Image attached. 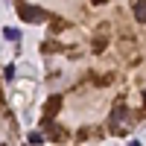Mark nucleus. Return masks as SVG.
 Segmentation results:
<instances>
[{
    "label": "nucleus",
    "mask_w": 146,
    "mask_h": 146,
    "mask_svg": "<svg viewBox=\"0 0 146 146\" xmlns=\"http://www.w3.org/2000/svg\"><path fill=\"white\" fill-rule=\"evenodd\" d=\"M129 123H131L129 108L126 105H117L114 111H111V131H114V135H123V131L129 129Z\"/></svg>",
    "instance_id": "obj_1"
},
{
    "label": "nucleus",
    "mask_w": 146,
    "mask_h": 146,
    "mask_svg": "<svg viewBox=\"0 0 146 146\" xmlns=\"http://www.w3.org/2000/svg\"><path fill=\"white\" fill-rule=\"evenodd\" d=\"M21 18L23 21H29V23H41L47 18V12L41 6H27V3H21Z\"/></svg>",
    "instance_id": "obj_2"
},
{
    "label": "nucleus",
    "mask_w": 146,
    "mask_h": 146,
    "mask_svg": "<svg viewBox=\"0 0 146 146\" xmlns=\"http://www.w3.org/2000/svg\"><path fill=\"white\" fill-rule=\"evenodd\" d=\"M135 18L140 23H146V0H137V3H135Z\"/></svg>",
    "instance_id": "obj_3"
},
{
    "label": "nucleus",
    "mask_w": 146,
    "mask_h": 146,
    "mask_svg": "<svg viewBox=\"0 0 146 146\" xmlns=\"http://www.w3.org/2000/svg\"><path fill=\"white\" fill-rule=\"evenodd\" d=\"M6 38L15 41V38H21V32H18V29H6Z\"/></svg>",
    "instance_id": "obj_4"
},
{
    "label": "nucleus",
    "mask_w": 146,
    "mask_h": 146,
    "mask_svg": "<svg viewBox=\"0 0 146 146\" xmlns=\"http://www.w3.org/2000/svg\"><path fill=\"white\" fill-rule=\"evenodd\" d=\"M131 146H140V143H137V140H135V143H131Z\"/></svg>",
    "instance_id": "obj_5"
},
{
    "label": "nucleus",
    "mask_w": 146,
    "mask_h": 146,
    "mask_svg": "<svg viewBox=\"0 0 146 146\" xmlns=\"http://www.w3.org/2000/svg\"><path fill=\"white\" fill-rule=\"evenodd\" d=\"M143 102H146V94H143Z\"/></svg>",
    "instance_id": "obj_6"
}]
</instances>
